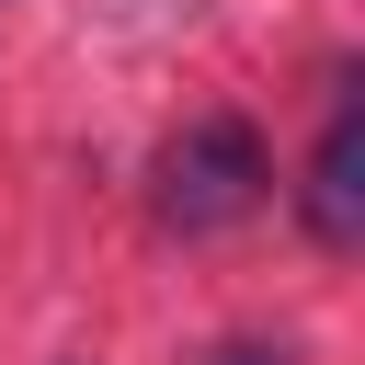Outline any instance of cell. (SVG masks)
I'll return each mask as SVG.
<instances>
[{"mask_svg":"<svg viewBox=\"0 0 365 365\" xmlns=\"http://www.w3.org/2000/svg\"><path fill=\"white\" fill-rule=\"evenodd\" d=\"M262 194H274V148H262V125L228 114V103L182 114V125L160 137V160H148V205H160V228H182V240H217V228L262 217Z\"/></svg>","mask_w":365,"mask_h":365,"instance_id":"1","label":"cell"},{"mask_svg":"<svg viewBox=\"0 0 365 365\" xmlns=\"http://www.w3.org/2000/svg\"><path fill=\"white\" fill-rule=\"evenodd\" d=\"M297 217H308L319 251H354V240H365V80H331V114H319Z\"/></svg>","mask_w":365,"mask_h":365,"instance_id":"2","label":"cell"},{"mask_svg":"<svg viewBox=\"0 0 365 365\" xmlns=\"http://www.w3.org/2000/svg\"><path fill=\"white\" fill-rule=\"evenodd\" d=\"M205 365H285V354H274V342H217Z\"/></svg>","mask_w":365,"mask_h":365,"instance_id":"3","label":"cell"}]
</instances>
